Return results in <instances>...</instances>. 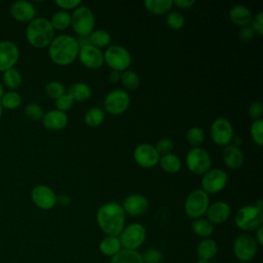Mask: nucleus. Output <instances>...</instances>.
<instances>
[{
    "mask_svg": "<svg viewBox=\"0 0 263 263\" xmlns=\"http://www.w3.org/2000/svg\"><path fill=\"white\" fill-rule=\"evenodd\" d=\"M173 4H175L179 8L187 9V8H190L192 5H194L195 1L194 0H175L173 1Z\"/></svg>",
    "mask_w": 263,
    "mask_h": 263,
    "instance_id": "obj_49",
    "label": "nucleus"
},
{
    "mask_svg": "<svg viewBox=\"0 0 263 263\" xmlns=\"http://www.w3.org/2000/svg\"><path fill=\"white\" fill-rule=\"evenodd\" d=\"M154 147H155L156 151L158 152V154L161 156V155H165V154L172 153L173 148H174V143L172 142L171 139L163 138V139H160L156 143V146H154Z\"/></svg>",
    "mask_w": 263,
    "mask_h": 263,
    "instance_id": "obj_43",
    "label": "nucleus"
},
{
    "mask_svg": "<svg viewBox=\"0 0 263 263\" xmlns=\"http://www.w3.org/2000/svg\"><path fill=\"white\" fill-rule=\"evenodd\" d=\"M234 222L242 231H254L262 225L263 212L252 204L243 205L237 211Z\"/></svg>",
    "mask_w": 263,
    "mask_h": 263,
    "instance_id": "obj_5",
    "label": "nucleus"
},
{
    "mask_svg": "<svg viewBox=\"0 0 263 263\" xmlns=\"http://www.w3.org/2000/svg\"><path fill=\"white\" fill-rule=\"evenodd\" d=\"M120 82L127 90H135L140 85V77L133 70H125L120 73Z\"/></svg>",
    "mask_w": 263,
    "mask_h": 263,
    "instance_id": "obj_35",
    "label": "nucleus"
},
{
    "mask_svg": "<svg viewBox=\"0 0 263 263\" xmlns=\"http://www.w3.org/2000/svg\"><path fill=\"white\" fill-rule=\"evenodd\" d=\"M95 15L85 5H79L71 14V27L80 37H88L95 28Z\"/></svg>",
    "mask_w": 263,
    "mask_h": 263,
    "instance_id": "obj_4",
    "label": "nucleus"
},
{
    "mask_svg": "<svg viewBox=\"0 0 263 263\" xmlns=\"http://www.w3.org/2000/svg\"><path fill=\"white\" fill-rule=\"evenodd\" d=\"M205 213L209 222L212 224H221L228 220L231 214V209L225 201H216L209 205Z\"/></svg>",
    "mask_w": 263,
    "mask_h": 263,
    "instance_id": "obj_20",
    "label": "nucleus"
},
{
    "mask_svg": "<svg viewBox=\"0 0 263 263\" xmlns=\"http://www.w3.org/2000/svg\"><path fill=\"white\" fill-rule=\"evenodd\" d=\"M10 15L17 22L27 23L35 18L36 9L34 5L29 1H15L10 6Z\"/></svg>",
    "mask_w": 263,
    "mask_h": 263,
    "instance_id": "obj_19",
    "label": "nucleus"
},
{
    "mask_svg": "<svg viewBox=\"0 0 263 263\" xmlns=\"http://www.w3.org/2000/svg\"><path fill=\"white\" fill-rule=\"evenodd\" d=\"M217 251H218V246L214 239L203 238L197 246L196 254L199 260L209 261L216 256Z\"/></svg>",
    "mask_w": 263,
    "mask_h": 263,
    "instance_id": "obj_24",
    "label": "nucleus"
},
{
    "mask_svg": "<svg viewBox=\"0 0 263 263\" xmlns=\"http://www.w3.org/2000/svg\"><path fill=\"white\" fill-rule=\"evenodd\" d=\"M0 104L4 109L14 110L21 106L22 96L15 90H8L4 92L3 96L1 97Z\"/></svg>",
    "mask_w": 263,
    "mask_h": 263,
    "instance_id": "obj_33",
    "label": "nucleus"
},
{
    "mask_svg": "<svg viewBox=\"0 0 263 263\" xmlns=\"http://www.w3.org/2000/svg\"><path fill=\"white\" fill-rule=\"evenodd\" d=\"M79 45L71 35L62 34L52 39L48 45V54L50 60L59 66L72 64L78 57Z\"/></svg>",
    "mask_w": 263,
    "mask_h": 263,
    "instance_id": "obj_2",
    "label": "nucleus"
},
{
    "mask_svg": "<svg viewBox=\"0 0 263 263\" xmlns=\"http://www.w3.org/2000/svg\"><path fill=\"white\" fill-rule=\"evenodd\" d=\"M255 35V31L253 30L252 27L250 26H246V27H241L239 33H238V37L241 41L243 42H249L253 39Z\"/></svg>",
    "mask_w": 263,
    "mask_h": 263,
    "instance_id": "obj_48",
    "label": "nucleus"
},
{
    "mask_svg": "<svg viewBox=\"0 0 263 263\" xmlns=\"http://www.w3.org/2000/svg\"><path fill=\"white\" fill-rule=\"evenodd\" d=\"M121 248H122V246H121L119 237L111 236V235H107L106 237H104L99 245L100 252L103 255L109 256V257L115 256L121 250Z\"/></svg>",
    "mask_w": 263,
    "mask_h": 263,
    "instance_id": "obj_25",
    "label": "nucleus"
},
{
    "mask_svg": "<svg viewBox=\"0 0 263 263\" xmlns=\"http://www.w3.org/2000/svg\"><path fill=\"white\" fill-rule=\"evenodd\" d=\"M42 124L48 130H61L68 124V115L57 109L50 110L44 113Z\"/></svg>",
    "mask_w": 263,
    "mask_h": 263,
    "instance_id": "obj_21",
    "label": "nucleus"
},
{
    "mask_svg": "<svg viewBox=\"0 0 263 263\" xmlns=\"http://www.w3.org/2000/svg\"><path fill=\"white\" fill-rule=\"evenodd\" d=\"M24 113L26 115L27 118L31 119V120H42L43 115H44V111L41 108V106L39 104L36 103H30L25 107Z\"/></svg>",
    "mask_w": 263,
    "mask_h": 263,
    "instance_id": "obj_41",
    "label": "nucleus"
},
{
    "mask_svg": "<svg viewBox=\"0 0 263 263\" xmlns=\"http://www.w3.org/2000/svg\"><path fill=\"white\" fill-rule=\"evenodd\" d=\"M55 5H58L62 10H69V9H75L79 5H81L80 0H55Z\"/></svg>",
    "mask_w": 263,
    "mask_h": 263,
    "instance_id": "obj_46",
    "label": "nucleus"
},
{
    "mask_svg": "<svg viewBox=\"0 0 263 263\" xmlns=\"http://www.w3.org/2000/svg\"><path fill=\"white\" fill-rule=\"evenodd\" d=\"M74 101L73 99L66 92L65 95L61 96L60 98H58L57 100H54V106L57 110H60L62 112H65L70 110L73 107Z\"/></svg>",
    "mask_w": 263,
    "mask_h": 263,
    "instance_id": "obj_42",
    "label": "nucleus"
},
{
    "mask_svg": "<svg viewBox=\"0 0 263 263\" xmlns=\"http://www.w3.org/2000/svg\"><path fill=\"white\" fill-rule=\"evenodd\" d=\"M165 22L167 27L171 28L172 30H180L185 25V17L178 10H170L166 13Z\"/></svg>",
    "mask_w": 263,
    "mask_h": 263,
    "instance_id": "obj_37",
    "label": "nucleus"
},
{
    "mask_svg": "<svg viewBox=\"0 0 263 263\" xmlns=\"http://www.w3.org/2000/svg\"><path fill=\"white\" fill-rule=\"evenodd\" d=\"M229 18L230 21L239 27H246L249 26V24L252 22L253 18V14L251 12V10L245 6V5H234L230 8L229 10Z\"/></svg>",
    "mask_w": 263,
    "mask_h": 263,
    "instance_id": "obj_23",
    "label": "nucleus"
},
{
    "mask_svg": "<svg viewBox=\"0 0 263 263\" xmlns=\"http://www.w3.org/2000/svg\"><path fill=\"white\" fill-rule=\"evenodd\" d=\"M262 233H263V226L261 225L260 227H258L256 229V238H255L256 242L259 245H263V234Z\"/></svg>",
    "mask_w": 263,
    "mask_h": 263,
    "instance_id": "obj_51",
    "label": "nucleus"
},
{
    "mask_svg": "<svg viewBox=\"0 0 263 263\" xmlns=\"http://www.w3.org/2000/svg\"><path fill=\"white\" fill-rule=\"evenodd\" d=\"M121 246L126 250H137L146 239V229L140 223H132L119 234Z\"/></svg>",
    "mask_w": 263,
    "mask_h": 263,
    "instance_id": "obj_9",
    "label": "nucleus"
},
{
    "mask_svg": "<svg viewBox=\"0 0 263 263\" xmlns=\"http://www.w3.org/2000/svg\"><path fill=\"white\" fill-rule=\"evenodd\" d=\"M148 199L139 193H134L128 195L122 204V208L124 210V213L133 216V217H138L143 215L147 210H148Z\"/></svg>",
    "mask_w": 263,
    "mask_h": 263,
    "instance_id": "obj_18",
    "label": "nucleus"
},
{
    "mask_svg": "<svg viewBox=\"0 0 263 263\" xmlns=\"http://www.w3.org/2000/svg\"><path fill=\"white\" fill-rule=\"evenodd\" d=\"M77 58L84 67L92 70L101 68L104 64V53L90 43L79 47Z\"/></svg>",
    "mask_w": 263,
    "mask_h": 263,
    "instance_id": "obj_16",
    "label": "nucleus"
},
{
    "mask_svg": "<svg viewBox=\"0 0 263 263\" xmlns=\"http://www.w3.org/2000/svg\"><path fill=\"white\" fill-rule=\"evenodd\" d=\"M204 132L202 128L198 126H192L186 132V140L187 142L194 147H199V145L203 142Z\"/></svg>",
    "mask_w": 263,
    "mask_h": 263,
    "instance_id": "obj_38",
    "label": "nucleus"
},
{
    "mask_svg": "<svg viewBox=\"0 0 263 263\" xmlns=\"http://www.w3.org/2000/svg\"><path fill=\"white\" fill-rule=\"evenodd\" d=\"M142 259L144 263H160L162 254L156 249H149L142 255Z\"/></svg>",
    "mask_w": 263,
    "mask_h": 263,
    "instance_id": "obj_44",
    "label": "nucleus"
},
{
    "mask_svg": "<svg viewBox=\"0 0 263 263\" xmlns=\"http://www.w3.org/2000/svg\"><path fill=\"white\" fill-rule=\"evenodd\" d=\"M130 104V97L123 89H114L110 91L104 100L105 110L112 115H120L124 113Z\"/></svg>",
    "mask_w": 263,
    "mask_h": 263,
    "instance_id": "obj_10",
    "label": "nucleus"
},
{
    "mask_svg": "<svg viewBox=\"0 0 263 263\" xmlns=\"http://www.w3.org/2000/svg\"><path fill=\"white\" fill-rule=\"evenodd\" d=\"M26 38L30 45L35 48L47 47L54 38V30L45 17H35L26 28Z\"/></svg>",
    "mask_w": 263,
    "mask_h": 263,
    "instance_id": "obj_3",
    "label": "nucleus"
},
{
    "mask_svg": "<svg viewBox=\"0 0 263 263\" xmlns=\"http://www.w3.org/2000/svg\"><path fill=\"white\" fill-rule=\"evenodd\" d=\"M263 113V105L261 102L259 101H255L253 103H251L250 107H249V114L250 117L254 120L260 119Z\"/></svg>",
    "mask_w": 263,
    "mask_h": 263,
    "instance_id": "obj_45",
    "label": "nucleus"
},
{
    "mask_svg": "<svg viewBox=\"0 0 263 263\" xmlns=\"http://www.w3.org/2000/svg\"><path fill=\"white\" fill-rule=\"evenodd\" d=\"M222 159L228 168L237 170L243 163V153L239 147L227 145L222 151Z\"/></svg>",
    "mask_w": 263,
    "mask_h": 263,
    "instance_id": "obj_22",
    "label": "nucleus"
},
{
    "mask_svg": "<svg viewBox=\"0 0 263 263\" xmlns=\"http://www.w3.org/2000/svg\"><path fill=\"white\" fill-rule=\"evenodd\" d=\"M110 263H144L142 255L135 250H120L112 257Z\"/></svg>",
    "mask_w": 263,
    "mask_h": 263,
    "instance_id": "obj_28",
    "label": "nucleus"
},
{
    "mask_svg": "<svg viewBox=\"0 0 263 263\" xmlns=\"http://www.w3.org/2000/svg\"><path fill=\"white\" fill-rule=\"evenodd\" d=\"M255 206H257L259 210L262 211V210H263V200H262V199H259L258 202L255 204Z\"/></svg>",
    "mask_w": 263,
    "mask_h": 263,
    "instance_id": "obj_53",
    "label": "nucleus"
},
{
    "mask_svg": "<svg viewBox=\"0 0 263 263\" xmlns=\"http://www.w3.org/2000/svg\"><path fill=\"white\" fill-rule=\"evenodd\" d=\"M97 222L107 235L119 236L125 223V213L122 205L117 202H107L101 205L97 212Z\"/></svg>",
    "mask_w": 263,
    "mask_h": 263,
    "instance_id": "obj_1",
    "label": "nucleus"
},
{
    "mask_svg": "<svg viewBox=\"0 0 263 263\" xmlns=\"http://www.w3.org/2000/svg\"><path fill=\"white\" fill-rule=\"evenodd\" d=\"M44 91L46 93V96L52 100H57L58 98H60L61 96L66 93V89L65 86L63 85V83H61L60 81H49L45 87H44Z\"/></svg>",
    "mask_w": 263,
    "mask_h": 263,
    "instance_id": "obj_39",
    "label": "nucleus"
},
{
    "mask_svg": "<svg viewBox=\"0 0 263 263\" xmlns=\"http://www.w3.org/2000/svg\"><path fill=\"white\" fill-rule=\"evenodd\" d=\"M31 198L34 204L41 210H51L57 204L55 192L46 185H37L31 191Z\"/></svg>",
    "mask_w": 263,
    "mask_h": 263,
    "instance_id": "obj_15",
    "label": "nucleus"
},
{
    "mask_svg": "<svg viewBox=\"0 0 263 263\" xmlns=\"http://www.w3.org/2000/svg\"><path fill=\"white\" fill-rule=\"evenodd\" d=\"M109 80L112 82V83H116L118 81H120V73L119 72H116V71H111L109 73V76H108Z\"/></svg>",
    "mask_w": 263,
    "mask_h": 263,
    "instance_id": "obj_52",
    "label": "nucleus"
},
{
    "mask_svg": "<svg viewBox=\"0 0 263 263\" xmlns=\"http://www.w3.org/2000/svg\"><path fill=\"white\" fill-rule=\"evenodd\" d=\"M160 167L168 174H175L178 173L181 167H182V162L181 159L179 158L178 155L174 154V153H168L165 155H161L159 157V161H158Z\"/></svg>",
    "mask_w": 263,
    "mask_h": 263,
    "instance_id": "obj_27",
    "label": "nucleus"
},
{
    "mask_svg": "<svg viewBox=\"0 0 263 263\" xmlns=\"http://www.w3.org/2000/svg\"><path fill=\"white\" fill-rule=\"evenodd\" d=\"M67 93L75 102H83L90 98L91 89L88 84L84 82H75L68 88Z\"/></svg>",
    "mask_w": 263,
    "mask_h": 263,
    "instance_id": "obj_26",
    "label": "nucleus"
},
{
    "mask_svg": "<svg viewBox=\"0 0 263 263\" xmlns=\"http://www.w3.org/2000/svg\"><path fill=\"white\" fill-rule=\"evenodd\" d=\"M3 93H4V88H3V85L0 83V99L3 96Z\"/></svg>",
    "mask_w": 263,
    "mask_h": 263,
    "instance_id": "obj_54",
    "label": "nucleus"
},
{
    "mask_svg": "<svg viewBox=\"0 0 263 263\" xmlns=\"http://www.w3.org/2000/svg\"><path fill=\"white\" fill-rule=\"evenodd\" d=\"M250 135L253 142L259 146L263 144V119L254 120L251 124Z\"/></svg>",
    "mask_w": 263,
    "mask_h": 263,
    "instance_id": "obj_40",
    "label": "nucleus"
},
{
    "mask_svg": "<svg viewBox=\"0 0 263 263\" xmlns=\"http://www.w3.org/2000/svg\"><path fill=\"white\" fill-rule=\"evenodd\" d=\"M71 202V197L67 194H60L57 195V203L61 204L62 206H67Z\"/></svg>",
    "mask_w": 263,
    "mask_h": 263,
    "instance_id": "obj_50",
    "label": "nucleus"
},
{
    "mask_svg": "<svg viewBox=\"0 0 263 263\" xmlns=\"http://www.w3.org/2000/svg\"><path fill=\"white\" fill-rule=\"evenodd\" d=\"M104 62L112 69V71L123 72L132 64V55L128 49L122 45L114 44L109 46L104 53Z\"/></svg>",
    "mask_w": 263,
    "mask_h": 263,
    "instance_id": "obj_6",
    "label": "nucleus"
},
{
    "mask_svg": "<svg viewBox=\"0 0 263 263\" xmlns=\"http://www.w3.org/2000/svg\"><path fill=\"white\" fill-rule=\"evenodd\" d=\"M227 174L221 168H210L202 175L201 189L205 193H218L227 184Z\"/></svg>",
    "mask_w": 263,
    "mask_h": 263,
    "instance_id": "obj_13",
    "label": "nucleus"
},
{
    "mask_svg": "<svg viewBox=\"0 0 263 263\" xmlns=\"http://www.w3.org/2000/svg\"><path fill=\"white\" fill-rule=\"evenodd\" d=\"M258 250V243L255 238L247 233L239 234L233 242V252L240 262L251 261Z\"/></svg>",
    "mask_w": 263,
    "mask_h": 263,
    "instance_id": "obj_11",
    "label": "nucleus"
},
{
    "mask_svg": "<svg viewBox=\"0 0 263 263\" xmlns=\"http://www.w3.org/2000/svg\"><path fill=\"white\" fill-rule=\"evenodd\" d=\"M240 263H249V262H240Z\"/></svg>",
    "mask_w": 263,
    "mask_h": 263,
    "instance_id": "obj_57",
    "label": "nucleus"
},
{
    "mask_svg": "<svg viewBox=\"0 0 263 263\" xmlns=\"http://www.w3.org/2000/svg\"><path fill=\"white\" fill-rule=\"evenodd\" d=\"M20 49L17 45L9 40L0 41V72H4L17 63Z\"/></svg>",
    "mask_w": 263,
    "mask_h": 263,
    "instance_id": "obj_17",
    "label": "nucleus"
},
{
    "mask_svg": "<svg viewBox=\"0 0 263 263\" xmlns=\"http://www.w3.org/2000/svg\"><path fill=\"white\" fill-rule=\"evenodd\" d=\"M196 263H209V261H205V260H198V261H196Z\"/></svg>",
    "mask_w": 263,
    "mask_h": 263,
    "instance_id": "obj_56",
    "label": "nucleus"
},
{
    "mask_svg": "<svg viewBox=\"0 0 263 263\" xmlns=\"http://www.w3.org/2000/svg\"><path fill=\"white\" fill-rule=\"evenodd\" d=\"M191 228L197 236L203 238H209V236H211L214 231L213 224L203 218L195 219L191 224Z\"/></svg>",
    "mask_w": 263,
    "mask_h": 263,
    "instance_id": "obj_31",
    "label": "nucleus"
},
{
    "mask_svg": "<svg viewBox=\"0 0 263 263\" xmlns=\"http://www.w3.org/2000/svg\"><path fill=\"white\" fill-rule=\"evenodd\" d=\"M89 43L98 48L100 47H105L107 46L110 42H111V36L109 34V32L105 31V30H93L89 36Z\"/></svg>",
    "mask_w": 263,
    "mask_h": 263,
    "instance_id": "obj_36",
    "label": "nucleus"
},
{
    "mask_svg": "<svg viewBox=\"0 0 263 263\" xmlns=\"http://www.w3.org/2000/svg\"><path fill=\"white\" fill-rule=\"evenodd\" d=\"M105 120V111L99 107H92L84 114V121L90 127H97Z\"/></svg>",
    "mask_w": 263,
    "mask_h": 263,
    "instance_id": "obj_32",
    "label": "nucleus"
},
{
    "mask_svg": "<svg viewBox=\"0 0 263 263\" xmlns=\"http://www.w3.org/2000/svg\"><path fill=\"white\" fill-rule=\"evenodd\" d=\"M211 155L200 147L190 149L186 155V166L194 175H203L211 168Z\"/></svg>",
    "mask_w": 263,
    "mask_h": 263,
    "instance_id": "obj_8",
    "label": "nucleus"
},
{
    "mask_svg": "<svg viewBox=\"0 0 263 263\" xmlns=\"http://www.w3.org/2000/svg\"><path fill=\"white\" fill-rule=\"evenodd\" d=\"M210 205L209 194L202 189H196L192 191L186 198L184 210L186 215L191 219L201 218Z\"/></svg>",
    "mask_w": 263,
    "mask_h": 263,
    "instance_id": "obj_7",
    "label": "nucleus"
},
{
    "mask_svg": "<svg viewBox=\"0 0 263 263\" xmlns=\"http://www.w3.org/2000/svg\"><path fill=\"white\" fill-rule=\"evenodd\" d=\"M2 80L7 88H9L10 90H14L22 84V74L17 69L13 67L3 72Z\"/></svg>",
    "mask_w": 263,
    "mask_h": 263,
    "instance_id": "obj_30",
    "label": "nucleus"
},
{
    "mask_svg": "<svg viewBox=\"0 0 263 263\" xmlns=\"http://www.w3.org/2000/svg\"><path fill=\"white\" fill-rule=\"evenodd\" d=\"M145 8L154 14H164L173 7V0H146Z\"/></svg>",
    "mask_w": 263,
    "mask_h": 263,
    "instance_id": "obj_29",
    "label": "nucleus"
},
{
    "mask_svg": "<svg viewBox=\"0 0 263 263\" xmlns=\"http://www.w3.org/2000/svg\"><path fill=\"white\" fill-rule=\"evenodd\" d=\"M53 30H65L71 25V14L65 10H59L49 20Z\"/></svg>",
    "mask_w": 263,
    "mask_h": 263,
    "instance_id": "obj_34",
    "label": "nucleus"
},
{
    "mask_svg": "<svg viewBox=\"0 0 263 263\" xmlns=\"http://www.w3.org/2000/svg\"><path fill=\"white\" fill-rule=\"evenodd\" d=\"M252 28L258 35L263 34V12H258L253 18H252Z\"/></svg>",
    "mask_w": 263,
    "mask_h": 263,
    "instance_id": "obj_47",
    "label": "nucleus"
},
{
    "mask_svg": "<svg viewBox=\"0 0 263 263\" xmlns=\"http://www.w3.org/2000/svg\"><path fill=\"white\" fill-rule=\"evenodd\" d=\"M160 155L151 144H139L134 150V159L138 165L144 168H151L159 161Z\"/></svg>",
    "mask_w": 263,
    "mask_h": 263,
    "instance_id": "obj_14",
    "label": "nucleus"
},
{
    "mask_svg": "<svg viewBox=\"0 0 263 263\" xmlns=\"http://www.w3.org/2000/svg\"><path fill=\"white\" fill-rule=\"evenodd\" d=\"M210 134L215 144L227 146L233 139V127L228 119L219 117L213 121L210 128Z\"/></svg>",
    "mask_w": 263,
    "mask_h": 263,
    "instance_id": "obj_12",
    "label": "nucleus"
},
{
    "mask_svg": "<svg viewBox=\"0 0 263 263\" xmlns=\"http://www.w3.org/2000/svg\"><path fill=\"white\" fill-rule=\"evenodd\" d=\"M2 113H3V108H2V106L0 104V120H1V117H2Z\"/></svg>",
    "mask_w": 263,
    "mask_h": 263,
    "instance_id": "obj_55",
    "label": "nucleus"
}]
</instances>
